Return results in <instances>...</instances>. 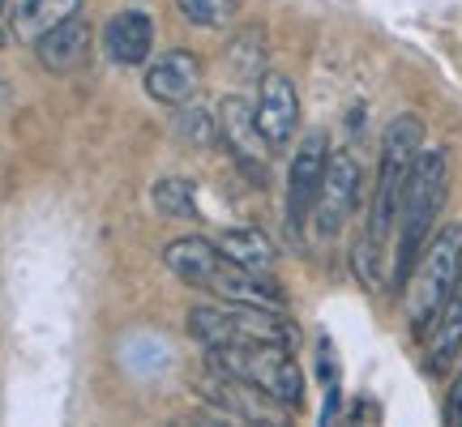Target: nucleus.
Masks as SVG:
<instances>
[{
	"mask_svg": "<svg viewBox=\"0 0 462 427\" xmlns=\"http://www.w3.org/2000/svg\"><path fill=\"white\" fill-rule=\"evenodd\" d=\"M0 48H5V31H0Z\"/></svg>",
	"mask_w": 462,
	"mask_h": 427,
	"instance_id": "22",
	"label": "nucleus"
},
{
	"mask_svg": "<svg viewBox=\"0 0 462 427\" xmlns=\"http://www.w3.org/2000/svg\"><path fill=\"white\" fill-rule=\"evenodd\" d=\"M356 197H360V163L346 154V150H330L326 159V176H321V193H317L313 218L321 235H338L343 223L356 210Z\"/></svg>",
	"mask_w": 462,
	"mask_h": 427,
	"instance_id": "8",
	"label": "nucleus"
},
{
	"mask_svg": "<svg viewBox=\"0 0 462 427\" xmlns=\"http://www.w3.org/2000/svg\"><path fill=\"white\" fill-rule=\"evenodd\" d=\"M176 5H180V14L193 26H223L240 9V0H176Z\"/></svg>",
	"mask_w": 462,
	"mask_h": 427,
	"instance_id": "20",
	"label": "nucleus"
},
{
	"mask_svg": "<svg viewBox=\"0 0 462 427\" xmlns=\"http://www.w3.org/2000/svg\"><path fill=\"white\" fill-rule=\"evenodd\" d=\"M253 120H257V129H262L270 150H282L291 137H296L300 95H296V86H291V77H282V73H262V77H257Z\"/></svg>",
	"mask_w": 462,
	"mask_h": 427,
	"instance_id": "9",
	"label": "nucleus"
},
{
	"mask_svg": "<svg viewBox=\"0 0 462 427\" xmlns=\"http://www.w3.org/2000/svg\"><path fill=\"white\" fill-rule=\"evenodd\" d=\"M420 342H424V355H429V372H437V377L449 372V363L462 355V269H458V278H454V286H449L446 304L432 316L429 333Z\"/></svg>",
	"mask_w": 462,
	"mask_h": 427,
	"instance_id": "12",
	"label": "nucleus"
},
{
	"mask_svg": "<svg viewBox=\"0 0 462 427\" xmlns=\"http://www.w3.org/2000/svg\"><path fill=\"white\" fill-rule=\"evenodd\" d=\"M0 9H5V0H0Z\"/></svg>",
	"mask_w": 462,
	"mask_h": 427,
	"instance_id": "23",
	"label": "nucleus"
},
{
	"mask_svg": "<svg viewBox=\"0 0 462 427\" xmlns=\"http://www.w3.org/2000/svg\"><path fill=\"white\" fill-rule=\"evenodd\" d=\"M210 368L223 377H236L253 385L257 394H265L274 406L296 411L304 402V372L291 359V346H265V342H245V346H215L206 350Z\"/></svg>",
	"mask_w": 462,
	"mask_h": 427,
	"instance_id": "4",
	"label": "nucleus"
},
{
	"mask_svg": "<svg viewBox=\"0 0 462 427\" xmlns=\"http://www.w3.org/2000/svg\"><path fill=\"white\" fill-rule=\"evenodd\" d=\"M223 252H227L236 265H245V269H257V274H270V265H274V244H270V235L257 227H231L223 231L215 240Z\"/></svg>",
	"mask_w": 462,
	"mask_h": 427,
	"instance_id": "16",
	"label": "nucleus"
},
{
	"mask_svg": "<svg viewBox=\"0 0 462 427\" xmlns=\"http://www.w3.org/2000/svg\"><path fill=\"white\" fill-rule=\"evenodd\" d=\"M34 56H39V65L48 73H73L90 56V26H86V17L73 14L56 31H48L34 43Z\"/></svg>",
	"mask_w": 462,
	"mask_h": 427,
	"instance_id": "14",
	"label": "nucleus"
},
{
	"mask_svg": "<svg viewBox=\"0 0 462 427\" xmlns=\"http://www.w3.org/2000/svg\"><path fill=\"white\" fill-rule=\"evenodd\" d=\"M176 137H180L184 146H215L218 141V115H210L206 107H189L180 103V112H176Z\"/></svg>",
	"mask_w": 462,
	"mask_h": 427,
	"instance_id": "18",
	"label": "nucleus"
},
{
	"mask_svg": "<svg viewBox=\"0 0 462 427\" xmlns=\"http://www.w3.org/2000/svg\"><path fill=\"white\" fill-rule=\"evenodd\" d=\"M446 419H449V423H462V372H458V380H454V389H449Z\"/></svg>",
	"mask_w": 462,
	"mask_h": 427,
	"instance_id": "21",
	"label": "nucleus"
},
{
	"mask_svg": "<svg viewBox=\"0 0 462 427\" xmlns=\"http://www.w3.org/2000/svg\"><path fill=\"white\" fill-rule=\"evenodd\" d=\"M189 333L206 350H215V346H245V342L296 346V329L287 325L274 308H265V304H223V308L198 304L189 313Z\"/></svg>",
	"mask_w": 462,
	"mask_h": 427,
	"instance_id": "6",
	"label": "nucleus"
},
{
	"mask_svg": "<svg viewBox=\"0 0 462 427\" xmlns=\"http://www.w3.org/2000/svg\"><path fill=\"white\" fill-rule=\"evenodd\" d=\"M449 197V154L441 146H424L415 159L407 188H402V205H398V240H394V286H407L415 261L424 244L432 240L437 214L446 210Z\"/></svg>",
	"mask_w": 462,
	"mask_h": 427,
	"instance_id": "2",
	"label": "nucleus"
},
{
	"mask_svg": "<svg viewBox=\"0 0 462 427\" xmlns=\"http://www.w3.org/2000/svg\"><path fill=\"white\" fill-rule=\"evenodd\" d=\"M326 159H330L326 132H309L300 141V150L291 154V171H287V223H291V231H304L309 218H313L321 176H326Z\"/></svg>",
	"mask_w": 462,
	"mask_h": 427,
	"instance_id": "7",
	"label": "nucleus"
},
{
	"mask_svg": "<svg viewBox=\"0 0 462 427\" xmlns=\"http://www.w3.org/2000/svg\"><path fill=\"white\" fill-rule=\"evenodd\" d=\"M218 137H223L227 154L236 159V167H240L245 176H253V180H262L265 163H270V146H265L262 129H257V120H253V107H248L245 99L223 103V112H218Z\"/></svg>",
	"mask_w": 462,
	"mask_h": 427,
	"instance_id": "10",
	"label": "nucleus"
},
{
	"mask_svg": "<svg viewBox=\"0 0 462 427\" xmlns=\"http://www.w3.org/2000/svg\"><path fill=\"white\" fill-rule=\"evenodd\" d=\"M163 265L180 282L198 286V291H210L223 304H265V308H279L282 304V291L265 274L236 265L215 240H201V235L171 240L163 248Z\"/></svg>",
	"mask_w": 462,
	"mask_h": 427,
	"instance_id": "1",
	"label": "nucleus"
},
{
	"mask_svg": "<svg viewBox=\"0 0 462 427\" xmlns=\"http://www.w3.org/2000/svg\"><path fill=\"white\" fill-rule=\"evenodd\" d=\"M150 201H154V210L167 214V218H198V188L180 176H171V180H159L150 188Z\"/></svg>",
	"mask_w": 462,
	"mask_h": 427,
	"instance_id": "17",
	"label": "nucleus"
},
{
	"mask_svg": "<svg viewBox=\"0 0 462 427\" xmlns=\"http://www.w3.org/2000/svg\"><path fill=\"white\" fill-rule=\"evenodd\" d=\"M73 14H82V0H17L14 9V34L22 43H39L48 31H56L60 22Z\"/></svg>",
	"mask_w": 462,
	"mask_h": 427,
	"instance_id": "15",
	"label": "nucleus"
},
{
	"mask_svg": "<svg viewBox=\"0 0 462 427\" xmlns=\"http://www.w3.org/2000/svg\"><path fill=\"white\" fill-rule=\"evenodd\" d=\"M198 82H201V65L193 51L184 48H171L163 56H154L146 68V95L163 107H180L198 95Z\"/></svg>",
	"mask_w": 462,
	"mask_h": 427,
	"instance_id": "11",
	"label": "nucleus"
},
{
	"mask_svg": "<svg viewBox=\"0 0 462 427\" xmlns=\"http://www.w3.org/2000/svg\"><path fill=\"white\" fill-rule=\"evenodd\" d=\"M458 269H462V223H449L424 244L411 278H407V325H411L415 338L429 333L432 316L446 304Z\"/></svg>",
	"mask_w": 462,
	"mask_h": 427,
	"instance_id": "5",
	"label": "nucleus"
},
{
	"mask_svg": "<svg viewBox=\"0 0 462 427\" xmlns=\"http://www.w3.org/2000/svg\"><path fill=\"white\" fill-rule=\"evenodd\" d=\"M103 48L116 65H146L150 51H154V22L146 9H120V14L103 26Z\"/></svg>",
	"mask_w": 462,
	"mask_h": 427,
	"instance_id": "13",
	"label": "nucleus"
},
{
	"mask_svg": "<svg viewBox=\"0 0 462 427\" xmlns=\"http://www.w3.org/2000/svg\"><path fill=\"white\" fill-rule=\"evenodd\" d=\"M424 150V120L411 112L394 115L385 124L381 137V167H377V188H373V210H368V231H364V244L381 248L385 235L398 223V205H402V188L411 176L415 159Z\"/></svg>",
	"mask_w": 462,
	"mask_h": 427,
	"instance_id": "3",
	"label": "nucleus"
},
{
	"mask_svg": "<svg viewBox=\"0 0 462 427\" xmlns=\"http://www.w3.org/2000/svg\"><path fill=\"white\" fill-rule=\"evenodd\" d=\"M262 60H265V34L262 31H240L227 48V65H236V73L245 77H262Z\"/></svg>",
	"mask_w": 462,
	"mask_h": 427,
	"instance_id": "19",
	"label": "nucleus"
}]
</instances>
